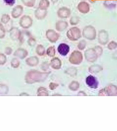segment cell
I'll return each instance as SVG.
<instances>
[{
  "instance_id": "1",
  "label": "cell",
  "mask_w": 117,
  "mask_h": 131,
  "mask_svg": "<svg viewBox=\"0 0 117 131\" xmlns=\"http://www.w3.org/2000/svg\"><path fill=\"white\" fill-rule=\"evenodd\" d=\"M82 35L85 38L89 40H95L96 36V29L91 25L86 26L82 31Z\"/></svg>"
},
{
  "instance_id": "2",
  "label": "cell",
  "mask_w": 117,
  "mask_h": 131,
  "mask_svg": "<svg viewBox=\"0 0 117 131\" xmlns=\"http://www.w3.org/2000/svg\"><path fill=\"white\" fill-rule=\"evenodd\" d=\"M82 33L80 29L77 27H73L67 31L66 35L70 40L75 41L78 40L82 37Z\"/></svg>"
},
{
  "instance_id": "3",
  "label": "cell",
  "mask_w": 117,
  "mask_h": 131,
  "mask_svg": "<svg viewBox=\"0 0 117 131\" xmlns=\"http://www.w3.org/2000/svg\"><path fill=\"white\" fill-rule=\"evenodd\" d=\"M83 59V55L80 51H74L71 54L69 58L71 63L74 64H80Z\"/></svg>"
},
{
  "instance_id": "4",
  "label": "cell",
  "mask_w": 117,
  "mask_h": 131,
  "mask_svg": "<svg viewBox=\"0 0 117 131\" xmlns=\"http://www.w3.org/2000/svg\"><path fill=\"white\" fill-rule=\"evenodd\" d=\"M46 37L51 43H55L59 39V34L52 29H48L46 31Z\"/></svg>"
},
{
  "instance_id": "5",
  "label": "cell",
  "mask_w": 117,
  "mask_h": 131,
  "mask_svg": "<svg viewBox=\"0 0 117 131\" xmlns=\"http://www.w3.org/2000/svg\"><path fill=\"white\" fill-rule=\"evenodd\" d=\"M19 24L22 28L25 29L29 28L32 25L33 19L28 15H24L21 18Z\"/></svg>"
},
{
  "instance_id": "6",
  "label": "cell",
  "mask_w": 117,
  "mask_h": 131,
  "mask_svg": "<svg viewBox=\"0 0 117 131\" xmlns=\"http://www.w3.org/2000/svg\"><path fill=\"white\" fill-rule=\"evenodd\" d=\"M109 34L108 32L104 29H102L99 31L98 34V42L102 45H105L108 42Z\"/></svg>"
},
{
  "instance_id": "7",
  "label": "cell",
  "mask_w": 117,
  "mask_h": 131,
  "mask_svg": "<svg viewBox=\"0 0 117 131\" xmlns=\"http://www.w3.org/2000/svg\"><path fill=\"white\" fill-rule=\"evenodd\" d=\"M85 55L86 59L90 62L95 61L98 56L94 48H89L86 50L85 52Z\"/></svg>"
},
{
  "instance_id": "8",
  "label": "cell",
  "mask_w": 117,
  "mask_h": 131,
  "mask_svg": "<svg viewBox=\"0 0 117 131\" xmlns=\"http://www.w3.org/2000/svg\"><path fill=\"white\" fill-rule=\"evenodd\" d=\"M57 16L62 19H66L70 17L71 15L70 9L66 7L60 8L57 12Z\"/></svg>"
},
{
  "instance_id": "9",
  "label": "cell",
  "mask_w": 117,
  "mask_h": 131,
  "mask_svg": "<svg viewBox=\"0 0 117 131\" xmlns=\"http://www.w3.org/2000/svg\"><path fill=\"white\" fill-rule=\"evenodd\" d=\"M57 51L61 55L65 56L70 52V47L65 43H61L59 45L57 48Z\"/></svg>"
},
{
  "instance_id": "10",
  "label": "cell",
  "mask_w": 117,
  "mask_h": 131,
  "mask_svg": "<svg viewBox=\"0 0 117 131\" xmlns=\"http://www.w3.org/2000/svg\"><path fill=\"white\" fill-rule=\"evenodd\" d=\"M77 9L80 13L83 14H87L90 11V6L87 2H81L78 4Z\"/></svg>"
},
{
  "instance_id": "11",
  "label": "cell",
  "mask_w": 117,
  "mask_h": 131,
  "mask_svg": "<svg viewBox=\"0 0 117 131\" xmlns=\"http://www.w3.org/2000/svg\"><path fill=\"white\" fill-rule=\"evenodd\" d=\"M48 14V11L47 10H43L40 9L38 7L34 12L35 17L38 20H41L44 19L46 18Z\"/></svg>"
},
{
  "instance_id": "12",
  "label": "cell",
  "mask_w": 117,
  "mask_h": 131,
  "mask_svg": "<svg viewBox=\"0 0 117 131\" xmlns=\"http://www.w3.org/2000/svg\"><path fill=\"white\" fill-rule=\"evenodd\" d=\"M68 26V23L66 21L58 20L55 23V29L57 31L62 32L65 30Z\"/></svg>"
},
{
  "instance_id": "13",
  "label": "cell",
  "mask_w": 117,
  "mask_h": 131,
  "mask_svg": "<svg viewBox=\"0 0 117 131\" xmlns=\"http://www.w3.org/2000/svg\"><path fill=\"white\" fill-rule=\"evenodd\" d=\"M86 83L91 88H95L97 86L98 83L95 78L91 75L89 76L87 78Z\"/></svg>"
},
{
  "instance_id": "14",
  "label": "cell",
  "mask_w": 117,
  "mask_h": 131,
  "mask_svg": "<svg viewBox=\"0 0 117 131\" xmlns=\"http://www.w3.org/2000/svg\"><path fill=\"white\" fill-rule=\"evenodd\" d=\"M117 0H105L103 5L107 9H113L116 8Z\"/></svg>"
},
{
  "instance_id": "15",
  "label": "cell",
  "mask_w": 117,
  "mask_h": 131,
  "mask_svg": "<svg viewBox=\"0 0 117 131\" xmlns=\"http://www.w3.org/2000/svg\"><path fill=\"white\" fill-rule=\"evenodd\" d=\"M51 65L53 68L55 69L59 68L61 65V61L60 59L57 57L53 58L51 60Z\"/></svg>"
},
{
  "instance_id": "16",
  "label": "cell",
  "mask_w": 117,
  "mask_h": 131,
  "mask_svg": "<svg viewBox=\"0 0 117 131\" xmlns=\"http://www.w3.org/2000/svg\"><path fill=\"white\" fill-rule=\"evenodd\" d=\"M50 6L48 0H41L39 4L38 8L43 10H47Z\"/></svg>"
},
{
  "instance_id": "17",
  "label": "cell",
  "mask_w": 117,
  "mask_h": 131,
  "mask_svg": "<svg viewBox=\"0 0 117 131\" xmlns=\"http://www.w3.org/2000/svg\"><path fill=\"white\" fill-rule=\"evenodd\" d=\"M23 8L19 6L17 9H15V12L13 11L12 14V17L14 18H17L21 16L23 12Z\"/></svg>"
},
{
  "instance_id": "18",
  "label": "cell",
  "mask_w": 117,
  "mask_h": 131,
  "mask_svg": "<svg viewBox=\"0 0 117 131\" xmlns=\"http://www.w3.org/2000/svg\"><path fill=\"white\" fill-rule=\"evenodd\" d=\"M45 47L41 44L38 45L36 48V52L37 54L40 56H43L45 53Z\"/></svg>"
},
{
  "instance_id": "19",
  "label": "cell",
  "mask_w": 117,
  "mask_h": 131,
  "mask_svg": "<svg viewBox=\"0 0 117 131\" xmlns=\"http://www.w3.org/2000/svg\"><path fill=\"white\" fill-rule=\"evenodd\" d=\"M26 62L29 65L34 66L38 64V59L36 56H33L27 59Z\"/></svg>"
},
{
  "instance_id": "20",
  "label": "cell",
  "mask_w": 117,
  "mask_h": 131,
  "mask_svg": "<svg viewBox=\"0 0 117 131\" xmlns=\"http://www.w3.org/2000/svg\"><path fill=\"white\" fill-rule=\"evenodd\" d=\"M80 17L77 16H74L71 17L70 19V23L71 25H76L80 22Z\"/></svg>"
},
{
  "instance_id": "21",
  "label": "cell",
  "mask_w": 117,
  "mask_h": 131,
  "mask_svg": "<svg viewBox=\"0 0 117 131\" xmlns=\"http://www.w3.org/2000/svg\"><path fill=\"white\" fill-rule=\"evenodd\" d=\"M47 54L50 57H53L55 55V49L54 46H50L47 49Z\"/></svg>"
},
{
  "instance_id": "22",
  "label": "cell",
  "mask_w": 117,
  "mask_h": 131,
  "mask_svg": "<svg viewBox=\"0 0 117 131\" xmlns=\"http://www.w3.org/2000/svg\"><path fill=\"white\" fill-rule=\"evenodd\" d=\"M86 46H87V42L85 40L83 39L79 41L77 47L79 50L82 51L85 49Z\"/></svg>"
},
{
  "instance_id": "23",
  "label": "cell",
  "mask_w": 117,
  "mask_h": 131,
  "mask_svg": "<svg viewBox=\"0 0 117 131\" xmlns=\"http://www.w3.org/2000/svg\"><path fill=\"white\" fill-rule=\"evenodd\" d=\"M24 4L29 7H33L34 6L36 0H23Z\"/></svg>"
},
{
  "instance_id": "24",
  "label": "cell",
  "mask_w": 117,
  "mask_h": 131,
  "mask_svg": "<svg viewBox=\"0 0 117 131\" xmlns=\"http://www.w3.org/2000/svg\"><path fill=\"white\" fill-rule=\"evenodd\" d=\"M108 48L110 50H115L117 48V43L114 41H111L108 44Z\"/></svg>"
},
{
  "instance_id": "25",
  "label": "cell",
  "mask_w": 117,
  "mask_h": 131,
  "mask_svg": "<svg viewBox=\"0 0 117 131\" xmlns=\"http://www.w3.org/2000/svg\"><path fill=\"white\" fill-rule=\"evenodd\" d=\"M37 42L35 39L32 37L29 38L27 40V43L31 47H34L36 44Z\"/></svg>"
},
{
  "instance_id": "26",
  "label": "cell",
  "mask_w": 117,
  "mask_h": 131,
  "mask_svg": "<svg viewBox=\"0 0 117 131\" xmlns=\"http://www.w3.org/2000/svg\"><path fill=\"white\" fill-rule=\"evenodd\" d=\"M94 48L95 49L98 56L101 55L103 52V49L100 46H95Z\"/></svg>"
},
{
  "instance_id": "27",
  "label": "cell",
  "mask_w": 117,
  "mask_h": 131,
  "mask_svg": "<svg viewBox=\"0 0 117 131\" xmlns=\"http://www.w3.org/2000/svg\"><path fill=\"white\" fill-rule=\"evenodd\" d=\"M5 29L3 26L0 23V38L2 39L5 37Z\"/></svg>"
},
{
  "instance_id": "28",
  "label": "cell",
  "mask_w": 117,
  "mask_h": 131,
  "mask_svg": "<svg viewBox=\"0 0 117 131\" xmlns=\"http://www.w3.org/2000/svg\"><path fill=\"white\" fill-rule=\"evenodd\" d=\"M5 3L9 6H12L15 3V0H4Z\"/></svg>"
},
{
  "instance_id": "29",
  "label": "cell",
  "mask_w": 117,
  "mask_h": 131,
  "mask_svg": "<svg viewBox=\"0 0 117 131\" xmlns=\"http://www.w3.org/2000/svg\"><path fill=\"white\" fill-rule=\"evenodd\" d=\"M88 1L90 3H92V4H93V3H94L96 2V0H88Z\"/></svg>"
},
{
  "instance_id": "30",
  "label": "cell",
  "mask_w": 117,
  "mask_h": 131,
  "mask_svg": "<svg viewBox=\"0 0 117 131\" xmlns=\"http://www.w3.org/2000/svg\"><path fill=\"white\" fill-rule=\"evenodd\" d=\"M58 1L59 0H51V2H52V3L53 4H55V3H57Z\"/></svg>"
}]
</instances>
